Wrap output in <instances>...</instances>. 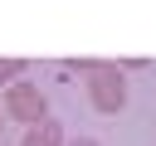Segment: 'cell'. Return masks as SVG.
Masks as SVG:
<instances>
[{
    "label": "cell",
    "instance_id": "5",
    "mask_svg": "<svg viewBox=\"0 0 156 146\" xmlns=\"http://www.w3.org/2000/svg\"><path fill=\"white\" fill-rule=\"evenodd\" d=\"M63 146H98L93 136H73V141H63Z\"/></svg>",
    "mask_w": 156,
    "mask_h": 146
},
{
    "label": "cell",
    "instance_id": "6",
    "mask_svg": "<svg viewBox=\"0 0 156 146\" xmlns=\"http://www.w3.org/2000/svg\"><path fill=\"white\" fill-rule=\"evenodd\" d=\"M0 141H5V107H0Z\"/></svg>",
    "mask_w": 156,
    "mask_h": 146
},
{
    "label": "cell",
    "instance_id": "2",
    "mask_svg": "<svg viewBox=\"0 0 156 146\" xmlns=\"http://www.w3.org/2000/svg\"><path fill=\"white\" fill-rule=\"evenodd\" d=\"M0 107H5V117H10V122H24V127H34V122H44V117H49L44 88H39V83H24V78L5 88V102H0Z\"/></svg>",
    "mask_w": 156,
    "mask_h": 146
},
{
    "label": "cell",
    "instance_id": "4",
    "mask_svg": "<svg viewBox=\"0 0 156 146\" xmlns=\"http://www.w3.org/2000/svg\"><path fill=\"white\" fill-rule=\"evenodd\" d=\"M20 73H24L20 58H0V83H20Z\"/></svg>",
    "mask_w": 156,
    "mask_h": 146
},
{
    "label": "cell",
    "instance_id": "1",
    "mask_svg": "<svg viewBox=\"0 0 156 146\" xmlns=\"http://www.w3.org/2000/svg\"><path fill=\"white\" fill-rule=\"evenodd\" d=\"M83 73H88V102L98 107V112H122L127 107V83H122V73L117 68H102V63H83Z\"/></svg>",
    "mask_w": 156,
    "mask_h": 146
},
{
    "label": "cell",
    "instance_id": "3",
    "mask_svg": "<svg viewBox=\"0 0 156 146\" xmlns=\"http://www.w3.org/2000/svg\"><path fill=\"white\" fill-rule=\"evenodd\" d=\"M20 146H63V127H58L54 117H44V122H34V127H24V136H20Z\"/></svg>",
    "mask_w": 156,
    "mask_h": 146
}]
</instances>
